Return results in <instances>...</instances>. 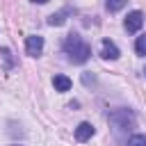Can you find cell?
<instances>
[{"instance_id":"1","label":"cell","mask_w":146,"mask_h":146,"mask_svg":"<svg viewBox=\"0 0 146 146\" xmlns=\"http://www.w3.org/2000/svg\"><path fill=\"white\" fill-rule=\"evenodd\" d=\"M64 52L68 55V62H73V64H84L87 59H89V55H91V46L80 36V34H68L66 39H64Z\"/></svg>"},{"instance_id":"2","label":"cell","mask_w":146,"mask_h":146,"mask_svg":"<svg viewBox=\"0 0 146 146\" xmlns=\"http://www.w3.org/2000/svg\"><path fill=\"white\" fill-rule=\"evenodd\" d=\"M110 123L116 130H130V128H135L137 119L130 110H114V112H110Z\"/></svg>"},{"instance_id":"3","label":"cell","mask_w":146,"mask_h":146,"mask_svg":"<svg viewBox=\"0 0 146 146\" xmlns=\"http://www.w3.org/2000/svg\"><path fill=\"white\" fill-rule=\"evenodd\" d=\"M141 25H144V14H141L139 9H135V11H130V14L125 16V23H123V27H125L130 34L139 32V30H141Z\"/></svg>"},{"instance_id":"4","label":"cell","mask_w":146,"mask_h":146,"mask_svg":"<svg viewBox=\"0 0 146 146\" xmlns=\"http://www.w3.org/2000/svg\"><path fill=\"white\" fill-rule=\"evenodd\" d=\"M25 50H27L30 57H39L41 50H43V36H39V34H30V36L25 39Z\"/></svg>"},{"instance_id":"5","label":"cell","mask_w":146,"mask_h":146,"mask_svg":"<svg viewBox=\"0 0 146 146\" xmlns=\"http://www.w3.org/2000/svg\"><path fill=\"white\" fill-rule=\"evenodd\" d=\"M119 48H116V43L114 41H110V39H103V50H100V57L103 59H119Z\"/></svg>"},{"instance_id":"6","label":"cell","mask_w":146,"mask_h":146,"mask_svg":"<svg viewBox=\"0 0 146 146\" xmlns=\"http://www.w3.org/2000/svg\"><path fill=\"white\" fill-rule=\"evenodd\" d=\"M91 137H94V125H91V123L84 121V123H80V125L75 128V139H78V141H87V139H91Z\"/></svg>"},{"instance_id":"7","label":"cell","mask_w":146,"mask_h":146,"mask_svg":"<svg viewBox=\"0 0 146 146\" xmlns=\"http://www.w3.org/2000/svg\"><path fill=\"white\" fill-rule=\"evenodd\" d=\"M66 14H68V9H62V11H57V14H50V16H48V25H52V27H59V25H64V21H66Z\"/></svg>"},{"instance_id":"8","label":"cell","mask_w":146,"mask_h":146,"mask_svg":"<svg viewBox=\"0 0 146 146\" xmlns=\"http://www.w3.org/2000/svg\"><path fill=\"white\" fill-rule=\"evenodd\" d=\"M52 84H55V91H68L71 89V80L66 75H55L52 78Z\"/></svg>"},{"instance_id":"9","label":"cell","mask_w":146,"mask_h":146,"mask_svg":"<svg viewBox=\"0 0 146 146\" xmlns=\"http://www.w3.org/2000/svg\"><path fill=\"white\" fill-rule=\"evenodd\" d=\"M135 52L141 55V57H146V34L137 36V41H135Z\"/></svg>"},{"instance_id":"10","label":"cell","mask_w":146,"mask_h":146,"mask_svg":"<svg viewBox=\"0 0 146 146\" xmlns=\"http://www.w3.org/2000/svg\"><path fill=\"white\" fill-rule=\"evenodd\" d=\"M105 5H107L110 11H119V9L125 7V0H105Z\"/></svg>"},{"instance_id":"11","label":"cell","mask_w":146,"mask_h":146,"mask_svg":"<svg viewBox=\"0 0 146 146\" xmlns=\"http://www.w3.org/2000/svg\"><path fill=\"white\" fill-rule=\"evenodd\" d=\"M128 146H146V137L144 135H132L128 139Z\"/></svg>"},{"instance_id":"12","label":"cell","mask_w":146,"mask_h":146,"mask_svg":"<svg viewBox=\"0 0 146 146\" xmlns=\"http://www.w3.org/2000/svg\"><path fill=\"white\" fill-rule=\"evenodd\" d=\"M0 52H2V57H5V68H11L14 59H11V52H9V48H2Z\"/></svg>"},{"instance_id":"13","label":"cell","mask_w":146,"mask_h":146,"mask_svg":"<svg viewBox=\"0 0 146 146\" xmlns=\"http://www.w3.org/2000/svg\"><path fill=\"white\" fill-rule=\"evenodd\" d=\"M82 82H84V84H94V75L89 78V73H84V75H82Z\"/></svg>"},{"instance_id":"14","label":"cell","mask_w":146,"mask_h":146,"mask_svg":"<svg viewBox=\"0 0 146 146\" xmlns=\"http://www.w3.org/2000/svg\"><path fill=\"white\" fill-rule=\"evenodd\" d=\"M30 2H39V5H43V2H48V0H30Z\"/></svg>"},{"instance_id":"15","label":"cell","mask_w":146,"mask_h":146,"mask_svg":"<svg viewBox=\"0 0 146 146\" xmlns=\"http://www.w3.org/2000/svg\"><path fill=\"white\" fill-rule=\"evenodd\" d=\"M11 146H21V144H11Z\"/></svg>"},{"instance_id":"16","label":"cell","mask_w":146,"mask_h":146,"mask_svg":"<svg viewBox=\"0 0 146 146\" xmlns=\"http://www.w3.org/2000/svg\"><path fill=\"white\" fill-rule=\"evenodd\" d=\"M144 75H146V68H144Z\"/></svg>"}]
</instances>
